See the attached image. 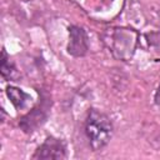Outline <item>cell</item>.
I'll return each instance as SVG.
<instances>
[{
  "label": "cell",
  "mask_w": 160,
  "mask_h": 160,
  "mask_svg": "<svg viewBox=\"0 0 160 160\" xmlns=\"http://www.w3.org/2000/svg\"><path fill=\"white\" fill-rule=\"evenodd\" d=\"M35 90L38 92L36 102L18 120V126L25 135H32L48 122L54 104L49 90L45 88H35Z\"/></svg>",
  "instance_id": "obj_3"
},
{
  "label": "cell",
  "mask_w": 160,
  "mask_h": 160,
  "mask_svg": "<svg viewBox=\"0 0 160 160\" xmlns=\"http://www.w3.org/2000/svg\"><path fill=\"white\" fill-rule=\"evenodd\" d=\"M90 48L89 35L84 26L71 24L68 26V42H66V52L71 58L79 59L88 55Z\"/></svg>",
  "instance_id": "obj_5"
},
{
  "label": "cell",
  "mask_w": 160,
  "mask_h": 160,
  "mask_svg": "<svg viewBox=\"0 0 160 160\" xmlns=\"http://www.w3.org/2000/svg\"><path fill=\"white\" fill-rule=\"evenodd\" d=\"M146 44L149 46V51L156 55L160 59V31H149L144 34Z\"/></svg>",
  "instance_id": "obj_8"
},
{
  "label": "cell",
  "mask_w": 160,
  "mask_h": 160,
  "mask_svg": "<svg viewBox=\"0 0 160 160\" xmlns=\"http://www.w3.org/2000/svg\"><path fill=\"white\" fill-rule=\"evenodd\" d=\"M82 131L90 150L98 152L104 150L111 141L115 134V125L106 112L90 106L84 118Z\"/></svg>",
  "instance_id": "obj_1"
},
{
  "label": "cell",
  "mask_w": 160,
  "mask_h": 160,
  "mask_svg": "<svg viewBox=\"0 0 160 160\" xmlns=\"http://www.w3.org/2000/svg\"><path fill=\"white\" fill-rule=\"evenodd\" d=\"M0 74L4 81H19L20 79V71L15 64V61L10 58L8 54L5 46L1 48V66H0Z\"/></svg>",
  "instance_id": "obj_7"
},
{
  "label": "cell",
  "mask_w": 160,
  "mask_h": 160,
  "mask_svg": "<svg viewBox=\"0 0 160 160\" xmlns=\"http://www.w3.org/2000/svg\"><path fill=\"white\" fill-rule=\"evenodd\" d=\"M69 158L68 144L62 138L55 135H46L41 144H39L31 159L34 160H65Z\"/></svg>",
  "instance_id": "obj_4"
},
{
  "label": "cell",
  "mask_w": 160,
  "mask_h": 160,
  "mask_svg": "<svg viewBox=\"0 0 160 160\" xmlns=\"http://www.w3.org/2000/svg\"><path fill=\"white\" fill-rule=\"evenodd\" d=\"M152 101H154L155 106H156L158 109H160V81H159V84H158V86H156V89H155V91H154Z\"/></svg>",
  "instance_id": "obj_9"
},
{
  "label": "cell",
  "mask_w": 160,
  "mask_h": 160,
  "mask_svg": "<svg viewBox=\"0 0 160 160\" xmlns=\"http://www.w3.org/2000/svg\"><path fill=\"white\" fill-rule=\"evenodd\" d=\"M5 95L8 98V100L10 101V104L14 106V109L16 111H22V110H28L30 105H34V100L32 96L26 92L25 90H22L21 88L14 85V84H8L5 86Z\"/></svg>",
  "instance_id": "obj_6"
},
{
  "label": "cell",
  "mask_w": 160,
  "mask_h": 160,
  "mask_svg": "<svg viewBox=\"0 0 160 160\" xmlns=\"http://www.w3.org/2000/svg\"><path fill=\"white\" fill-rule=\"evenodd\" d=\"M102 42L118 61H130L140 44V32L131 26H114L102 34Z\"/></svg>",
  "instance_id": "obj_2"
}]
</instances>
